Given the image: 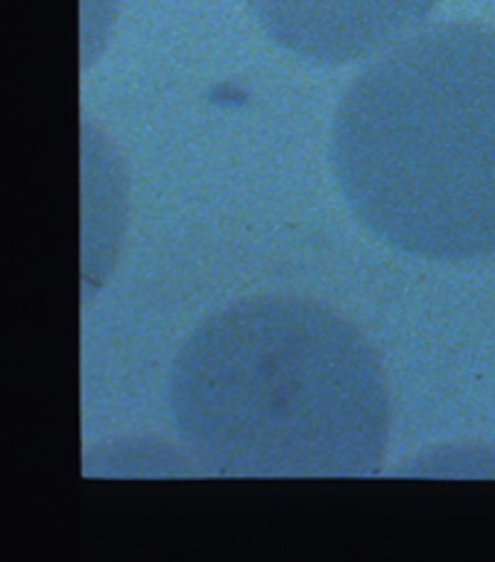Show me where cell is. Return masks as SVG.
Here are the masks:
<instances>
[{
  "instance_id": "7a4b0ae2",
  "label": "cell",
  "mask_w": 495,
  "mask_h": 562,
  "mask_svg": "<svg viewBox=\"0 0 495 562\" xmlns=\"http://www.w3.org/2000/svg\"><path fill=\"white\" fill-rule=\"evenodd\" d=\"M331 167L384 244L449 263L495 255L493 26H428L367 65L337 105Z\"/></svg>"
},
{
  "instance_id": "3957f363",
  "label": "cell",
  "mask_w": 495,
  "mask_h": 562,
  "mask_svg": "<svg viewBox=\"0 0 495 562\" xmlns=\"http://www.w3.org/2000/svg\"><path fill=\"white\" fill-rule=\"evenodd\" d=\"M440 0H247L273 44L319 65H349L407 38Z\"/></svg>"
},
{
  "instance_id": "6da1fadb",
  "label": "cell",
  "mask_w": 495,
  "mask_h": 562,
  "mask_svg": "<svg viewBox=\"0 0 495 562\" xmlns=\"http://www.w3.org/2000/svg\"><path fill=\"white\" fill-rule=\"evenodd\" d=\"M170 413L196 463L229 477H367L390 437L370 342L300 299L209 316L173 360Z\"/></svg>"
}]
</instances>
